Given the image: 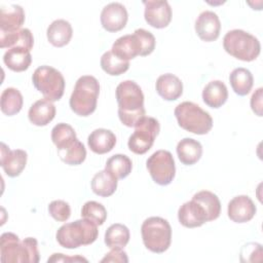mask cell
<instances>
[{
	"instance_id": "obj_29",
	"label": "cell",
	"mask_w": 263,
	"mask_h": 263,
	"mask_svg": "<svg viewBox=\"0 0 263 263\" xmlns=\"http://www.w3.org/2000/svg\"><path fill=\"white\" fill-rule=\"evenodd\" d=\"M24 104V99L21 91L14 87H7L1 93L0 106L3 114L13 116L17 114Z\"/></svg>"
},
{
	"instance_id": "obj_27",
	"label": "cell",
	"mask_w": 263,
	"mask_h": 263,
	"mask_svg": "<svg viewBox=\"0 0 263 263\" xmlns=\"http://www.w3.org/2000/svg\"><path fill=\"white\" fill-rule=\"evenodd\" d=\"M117 188V179L107 170L98 172L91 180V190L95 194L108 197L111 196Z\"/></svg>"
},
{
	"instance_id": "obj_19",
	"label": "cell",
	"mask_w": 263,
	"mask_h": 263,
	"mask_svg": "<svg viewBox=\"0 0 263 263\" xmlns=\"http://www.w3.org/2000/svg\"><path fill=\"white\" fill-rule=\"evenodd\" d=\"M111 51L122 61H129L141 55V45L135 34L119 37L113 43Z\"/></svg>"
},
{
	"instance_id": "obj_15",
	"label": "cell",
	"mask_w": 263,
	"mask_h": 263,
	"mask_svg": "<svg viewBox=\"0 0 263 263\" xmlns=\"http://www.w3.org/2000/svg\"><path fill=\"white\" fill-rule=\"evenodd\" d=\"M178 219L181 225L187 228H195L209 222L204 208L196 200L184 202L178 210Z\"/></svg>"
},
{
	"instance_id": "obj_10",
	"label": "cell",
	"mask_w": 263,
	"mask_h": 263,
	"mask_svg": "<svg viewBox=\"0 0 263 263\" xmlns=\"http://www.w3.org/2000/svg\"><path fill=\"white\" fill-rule=\"evenodd\" d=\"M147 170L152 180L161 186L172 183L176 174L175 160L167 150H157L146 161Z\"/></svg>"
},
{
	"instance_id": "obj_34",
	"label": "cell",
	"mask_w": 263,
	"mask_h": 263,
	"mask_svg": "<svg viewBox=\"0 0 263 263\" xmlns=\"http://www.w3.org/2000/svg\"><path fill=\"white\" fill-rule=\"evenodd\" d=\"M58 154L65 163L69 165H78L85 160L86 149L84 145L77 140L70 148L63 151H58Z\"/></svg>"
},
{
	"instance_id": "obj_25",
	"label": "cell",
	"mask_w": 263,
	"mask_h": 263,
	"mask_svg": "<svg viewBox=\"0 0 263 263\" xmlns=\"http://www.w3.org/2000/svg\"><path fill=\"white\" fill-rule=\"evenodd\" d=\"M177 154L183 164L192 165L200 159L202 146L192 138H184L177 145Z\"/></svg>"
},
{
	"instance_id": "obj_26",
	"label": "cell",
	"mask_w": 263,
	"mask_h": 263,
	"mask_svg": "<svg viewBox=\"0 0 263 263\" xmlns=\"http://www.w3.org/2000/svg\"><path fill=\"white\" fill-rule=\"evenodd\" d=\"M3 62L11 71L23 72L30 67L32 63V55L28 49L23 47H12L5 51Z\"/></svg>"
},
{
	"instance_id": "obj_41",
	"label": "cell",
	"mask_w": 263,
	"mask_h": 263,
	"mask_svg": "<svg viewBox=\"0 0 263 263\" xmlns=\"http://www.w3.org/2000/svg\"><path fill=\"white\" fill-rule=\"evenodd\" d=\"M263 88L259 87L255 90V92L252 95L251 98V108L253 110V112L258 115V116H262V100H263Z\"/></svg>"
},
{
	"instance_id": "obj_36",
	"label": "cell",
	"mask_w": 263,
	"mask_h": 263,
	"mask_svg": "<svg viewBox=\"0 0 263 263\" xmlns=\"http://www.w3.org/2000/svg\"><path fill=\"white\" fill-rule=\"evenodd\" d=\"M76 137L77 136H76V133H75L74 128L70 124H67V123H64V122L58 123L51 129V140H52V143L57 147L61 146L66 141L71 140V139L76 138Z\"/></svg>"
},
{
	"instance_id": "obj_39",
	"label": "cell",
	"mask_w": 263,
	"mask_h": 263,
	"mask_svg": "<svg viewBox=\"0 0 263 263\" xmlns=\"http://www.w3.org/2000/svg\"><path fill=\"white\" fill-rule=\"evenodd\" d=\"M254 255H258V256L262 255L261 245H259V243H248V245L242 247L241 252H240V257L246 256V259H243L242 262L257 261Z\"/></svg>"
},
{
	"instance_id": "obj_16",
	"label": "cell",
	"mask_w": 263,
	"mask_h": 263,
	"mask_svg": "<svg viewBox=\"0 0 263 263\" xmlns=\"http://www.w3.org/2000/svg\"><path fill=\"white\" fill-rule=\"evenodd\" d=\"M257 208L248 195H237L233 197L227 208V214L231 221L235 223H246L254 218Z\"/></svg>"
},
{
	"instance_id": "obj_32",
	"label": "cell",
	"mask_w": 263,
	"mask_h": 263,
	"mask_svg": "<svg viewBox=\"0 0 263 263\" xmlns=\"http://www.w3.org/2000/svg\"><path fill=\"white\" fill-rule=\"evenodd\" d=\"M133 168L130 158L124 154H115L111 156L105 165V170L111 173L117 180L126 178Z\"/></svg>"
},
{
	"instance_id": "obj_14",
	"label": "cell",
	"mask_w": 263,
	"mask_h": 263,
	"mask_svg": "<svg viewBox=\"0 0 263 263\" xmlns=\"http://www.w3.org/2000/svg\"><path fill=\"white\" fill-rule=\"evenodd\" d=\"M194 28L197 36L201 40L212 42L220 35L221 22L217 13L211 10H204L197 16Z\"/></svg>"
},
{
	"instance_id": "obj_33",
	"label": "cell",
	"mask_w": 263,
	"mask_h": 263,
	"mask_svg": "<svg viewBox=\"0 0 263 263\" xmlns=\"http://www.w3.org/2000/svg\"><path fill=\"white\" fill-rule=\"evenodd\" d=\"M101 68L111 76H118L126 72L129 68V62L117 58L111 50L106 51L100 61Z\"/></svg>"
},
{
	"instance_id": "obj_2",
	"label": "cell",
	"mask_w": 263,
	"mask_h": 263,
	"mask_svg": "<svg viewBox=\"0 0 263 263\" xmlns=\"http://www.w3.org/2000/svg\"><path fill=\"white\" fill-rule=\"evenodd\" d=\"M0 259L3 263L39 262L37 239L27 237L21 240L16 234L4 232L0 237Z\"/></svg>"
},
{
	"instance_id": "obj_28",
	"label": "cell",
	"mask_w": 263,
	"mask_h": 263,
	"mask_svg": "<svg viewBox=\"0 0 263 263\" xmlns=\"http://www.w3.org/2000/svg\"><path fill=\"white\" fill-rule=\"evenodd\" d=\"M229 82L233 91L238 96H247L254 84V77L246 68H235L229 75Z\"/></svg>"
},
{
	"instance_id": "obj_13",
	"label": "cell",
	"mask_w": 263,
	"mask_h": 263,
	"mask_svg": "<svg viewBox=\"0 0 263 263\" xmlns=\"http://www.w3.org/2000/svg\"><path fill=\"white\" fill-rule=\"evenodd\" d=\"M27 152L22 149L10 150L4 143H1L0 164L4 173L11 178L17 177L27 164Z\"/></svg>"
},
{
	"instance_id": "obj_40",
	"label": "cell",
	"mask_w": 263,
	"mask_h": 263,
	"mask_svg": "<svg viewBox=\"0 0 263 263\" xmlns=\"http://www.w3.org/2000/svg\"><path fill=\"white\" fill-rule=\"evenodd\" d=\"M102 263L104 262H119V263H126L128 262V258L126 253L122 249H111L109 253L105 255V257L101 260Z\"/></svg>"
},
{
	"instance_id": "obj_38",
	"label": "cell",
	"mask_w": 263,
	"mask_h": 263,
	"mask_svg": "<svg viewBox=\"0 0 263 263\" xmlns=\"http://www.w3.org/2000/svg\"><path fill=\"white\" fill-rule=\"evenodd\" d=\"M134 34L137 36V38L140 42L141 55L145 57V55L152 53L155 48V43H156L154 35L145 29H137L134 32Z\"/></svg>"
},
{
	"instance_id": "obj_22",
	"label": "cell",
	"mask_w": 263,
	"mask_h": 263,
	"mask_svg": "<svg viewBox=\"0 0 263 263\" xmlns=\"http://www.w3.org/2000/svg\"><path fill=\"white\" fill-rule=\"evenodd\" d=\"M73 35L71 24L66 20H55L47 28L46 36L49 43L55 47L67 45Z\"/></svg>"
},
{
	"instance_id": "obj_8",
	"label": "cell",
	"mask_w": 263,
	"mask_h": 263,
	"mask_svg": "<svg viewBox=\"0 0 263 263\" xmlns=\"http://www.w3.org/2000/svg\"><path fill=\"white\" fill-rule=\"evenodd\" d=\"M32 81L35 88L41 92L44 99L57 102L62 99L65 90V79L63 74L53 67L40 66L33 75Z\"/></svg>"
},
{
	"instance_id": "obj_21",
	"label": "cell",
	"mask_w": 263,
	"mask_h": 263,
	"mask_svg": "<svg viewBox=\"0 0 263 263\" xmlns=\"http://www.w3.org/2000/svg\"><path fill=\"white\" fill-rule=\"evenodd\" d=\"M116 144V136L113 132L106 128H97L87 138V145L97 154L110 152Z\"/></svg>"
},
{
	"instance_id": "obj_6",
	"label": "cell",
	"mask_w": 263,
	"mask_h": 263,
	"mask_svg": "<svg viewBox=\"0 0 263 263\" xmlns=\"http://www.w3.org/2000/svg\"><path fill=\"white\" fill-rule=\"evenodd\" d=\"M179 126L195 134L205 135L213 127V118L209 112L201 109L193 102H183L174 111Z\"/></svg>"
},
{
	"instance_id": "obj_20",
	"label": "cell",
	"mask_w": 263,
	"mask_h": 263,
	"mask_svg": "<svg viewBox=\"0 0 263 263\" xmlns=\"http://www.w3.org/2000/svg\"><path fill=\"white\" fill-rule=\"evenodd\" d=\"M55 106L52 102L41 99L36 101L29 109L28 117L31 123L37 126L47 125L55 116Z\"/></svg>"
},
{
	"instance_id": "obj_5",
	"label": "cell",
	"mask_w": 263,
	"mask_h": 263,
	"mask_svg": "<svg viewBox=\"0 0 263 263\" xmlns=\"http://www.w3.org/2000/svg\"><path fill=\"white\" fill-rule=\"evenodd\" d=\"M223 47L227 53L243 62L256 60L261 50L258 38L240 29L230 30L225 34Z\"/></svg>"
},
{
	"instance_id": "obj_42",
	"label": "cell",
	"mask_w": 263,
	"mask_h": 263,
	"mask_svg": "<svg viewBox=\"0 0 263 263\" xmlns=\"http://www.w3.org/2000/svg\"><path fill=\"white\" fill-rule=\"evenodd\" d=\"M47 262L48 263H51V262H87V259H85L84 257H81V256L68 257V256H65L64 254L55 253V254H52L51 257L48 258Z\"/></svg>"
},
{
	"instance_id": "obj_12",
	"label": "cell",
	"mask_w": 263,
	"mask_h": 263,
	"mask_svg": "<svg viewBox=\"0 0 263 263\" xmlns=\"http://www.w3.org/2000/svg\"><path fill=\"white\" fill-rule=\"evenodd\" d=\"M102 27L108 32H118L122 30L128 20V14L124 5L118 2L107 4L101 12Z\"/></svg>"
},
{
	"instance_id": "obj_30",
	"label": "cell",
	"mask_w": 263,
	"mask_h": 263,
	"mask_svg": "<svg viewBox=\"0 0 263 263\" xmlns=\"http://www.w3.org/2000/svg\"><path fill=\"white\" fill-rule=\"evenodd\" d=\"M128 228L120 223L112 224L105 232V243L110 249H123L129 241Z\"/></svg>"
},
{
	"instance_id": "obj_18",
	"label": "cell",
	"mask_w": 263,
	"mask_h": 263,
	"mask_svg": "<svg viewBox=\"0 0 263 263\" xmlns=\"http://www.w3.org/2000/svg\"><path fill=\"white\" fill-rule=\"evenodd\" d=\"M157 93L165 101H175L183 93V83L179 77L166 73L160 75L155 84Z\"/></svg>"
},
{
	"instance_id": "obj_1",
	"label": "cell",
	"mask_w": 263,
	"mask_h": 263,
	"mask_svg": "<svg viewBox=\"0 0 263 263\" xmlns=\"http://www.w3.org/2000/svg\"><path fill=\"white\" fill-rule=\"evenodd\" d=\"M115 93L120 121L125 126L135 127L146 116L144 95L141 87L133 80H124L117 85Z\"/></svg>"
},
{
	"instance_id": "obj_7",
	"label": "cell",
	"mask_w": 263,
	"mask_h": 263,
	"mask_svg": "<svg viewBox=\"0 0 263 263\" xmlns=\"http://www.w3.org/2000/svg\"><path fill=\"white\" fill-rule=\"evenodd\" d=\"M144 246L153 253L165 252L172 242V227L161 217H150L141 226Z\"/></svg>"
},
{
	"instance_id": "obj_37",
	"label": "cell",
	"mask_w": 263,
	"mask_h": 263,
	"mask_svg": "<svg viewBox=\"0 0 263 263\" xmlns=\"http://www.w3.org/2000/svg\"><path fill=\"white\" fill-rule=\"evenodd\" d=\"M49 215L59 222L67 221L71 216V208L68 202L58 199L53 200L48 204Z\"/></svg>"
},
{
	"instance_id": "obj_31",
	"label": "cell",
	"mask_w": 263,
	"mask_h": 263,
	"mask_svg": "<svg viewBox=\"0 0 263 263\" xmlns=\"http://www.w3.org/2000/svg\"><path fill=\"white\" fill-rule=\"evenodd\" d=\"M192 199L196 200L204 208L209 221H214L219 218L221 213V202L215 193L208 190H201L195 193Z\"/></svg>"
},
{
	"instance_id": "obj_23",
	"label": "cell",
	"mask_w": 263,
	"mask_h": 263,
	"mask_svg": "<svg viewBox=\"0 0 263 263\" xmlns=\"http://www.w3.org/2000/svg\"><path fill=\"white\" fill-rule=\"evenodd\" d=\"M34 45V37L31 31L27 28L15 32H0V47L12 48L23 47L31 51Z\"/></svg>"
},
{
	"instance_id": "obj_24",
	"label": "cell",
	"mask_w": 263,
	"mask_h": 263,
	"mask_svg": "<svg viewBox=\"0 0 263 263\" xmlns=\"http://www.w3.org/2000/svg\"><path fill=\"white\" fill-rule=\"evenodd\" d=\"M228 99V90L224 82L221 80H213L209 82L202 90V100L205 105L211 108H220Z\"/></svg>"
},
{
	"instance_id": "obj_35",
	"label": "cell",
	"mask_w": 263,
	"mask_h": 263,
	"mask_svg": "<svg viewBox=\"0 0 263 263\" xmlns=\"http://www.w3.org/2000/svg\"><path fill=\"white\" fill-rule=\"evenodd\" d=\"M81 218L95 222L98 226L103 225L107 219V211L105 206L95 200L86 201L81 209Z\"/></svg>"
},
{
	"instance_id": "obj_3",
	"label": "cell",
	"mask_w": 263,
	"mask_h": 263,
	"mask_svg": "<svg viewBox=\"0 0 263 263\" xmlns=\"http://www.w3.org/2000/svg\"><path fill=\"white\" fill-rule=\"evenodd\" d=\"M98 225L85 218L62 225L55 234L58 242L66 249H76L96 241Z\"/></svg>"
},
{
	"instance_id": "obj_4",
	"label": "cell",
	"mask_w": 263,
	"mask_h": 263,
	"mask_svg": "<svg viewBox=\"0 0 263 263\" xmlns=\"http://www.w3.org/2000/svg\"><path fill=\"white\" fill-rule=\"evenodd\" d=\"M100 93V83L91 75L79 77L75 83L74 89L70 97V108L79 116H88L97 108Z\"/></svg>"
},
{
	"instance_id": "obj_9",
	"label": "cell",
	"mask_w": 263,
	"mask_h": 263,
	"mask_svg": "<svg viewBox=\"0 0 263 263\" xmlns=\"http://www.w3.org/2000/svg\"><path fill=\"white\" fill-rule=\"evenodd\" d=\"M160 129L157 119L144 116L135 126V132L128 138L127 146L135 154H145L152 147Z\"/></svg>"
},
{
	"instance_id": "obj_17",
	"label": "cell",
	"mask_w": 263,
	"mask_h": 263,
	"mask_svg": "<svg viewBox=\"0 0 263 263\" xmlns=\"http://www.w3.org/2000/svg\"><path fill=\"white\" fill-rule=\"evenodd\" d=\"M25 23L24 8L17 4L2 6L0 9V32H15Z\"/></svg>"
},
{
	"instance_id": "obj_11",
	"label": "cell",
	"mask_w": 263,
	"mask_h": 263,
	"mask_svg": "<svg viewBox=\"0 0 263 263\" xmlns=\"http://www.w3.org/2000/svg\"><path fill=\"white\" fill-rule=\"evenodd\" d=\"M145 5L144 17L151 27L162 29L168 26L172 21V8L165 0L143 1Z\"/></svg>"
}]
</instances>
